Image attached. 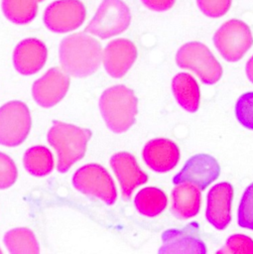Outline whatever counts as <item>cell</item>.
I'll return each instance as SVG.
<instances>
[{
    "mask_svg": "<svg viewBox=\"0 0 253 254\" xmlns=\"http://www.w3.org/2000/svg\"><path fill=\"white\" fill-rule=\"evenodd\" d=\"M219 164L212 156L197 154L186 162L182 170L174 177L173 183L177 185L189 182L203 190L219 177Z\"/></svg>",
    "mask_w": 253,
    "mask_h": 254,
    "instance_id": "11",
    "label": "cell"
},
{
    "mask_svg": "<svg viewBox=\"0 0 253 254\" xmlns=\"http://www.w3.org/2000/svg\"><path fill=\"white\" fill-rule=\"evenodd\" d=\"M200 11L210 18H219L227 13L231 0H196Z\"/></svg>",
    "mask_w": 253,
    "mask_h": 254,
    "instance_id": "28",
    "label": "cell"
},
{
    "mask_svg": "<svg viewBox=\"0 0 253 254\" xmlns=\"http://www.w3.org/2000/svg\"><path fill=\"white\" fill-rule=\"evenodd\" d=\"M5 17L14 24L26 25L38 14V0H2Z\"/></svg>",
    "mask_w": 253,
    "mask_h": 254,
    "instance_id": "23",
    "label": "cell"
},
{
    "mask_svg": "<svg viewBox=\"0 0 253 254\" xmlns=\"http://www.w3.org/2000/svg\"><path fill=\"white\" fill-rule=\"evenodd\" d=\"M213 43L219 54L227 62H237L253 44L250 28L244 22L231 19L220 26L213 36Z\"/></svg>",
    "mask_w": 253,
    "mask_h": 254,
    "instance_id": "6",
    "label": "cell"
},
{
    "mask_svg": "<svg viewBox=\"0 0 253 254\" xmlns=\"http://www.w3.org/2000/svg\"><path fill=\"white\" fill-rule=\"evenodd\" d=\"M238 225L253 230V183L245 190L238 207Z\"/></svg>",
    "mask_w": 253,
    "mask_h": 254,
    "instance_id": "24",
    "label": "cell"
},
{
    "mask_svg": "<svg viewBox=\"0 0 253 254\" xmlns=\"http://www.w3.org/2000/svg\"><path fill=\"white\" fill-rule=\"evenodd\" d=\"M73 187L80 192L95 196L106 204H113L117 198L115 184L109 173L98 164H86L72 177Z\"/></svg>",
    "mask_w": 253,
    "mask_h": 254,
    "instance_id": "7",
    "label": "cell"
},
{
    "mask_svg": "<svg viewBox=\"0 0 253 254\" xmlns=\"http://www.w3.org/2000/svg\"><path fill=\"white\" fill-rule=\"evenodd\" d=\"M177 64L192 70L205 84L216 83L222 75V67L209 49L199 42L183 45L176 55Z\"/></svg>",
    "mask_w": 253,
    "mask_h": 254,
    "instance_id": "4",
    "label": "cell"
},
{
    "mask_svg": "<svg viewBox=\"0 0 253 254\" xmlns=\"http://www.w3.org/2000/svg\"><path fill=\"white\" fill-rule=\"evenodd\" d=\"M172 89L177 102L188 112H195L199 106V86L192 75L181 72L174 76Z\"/></svg>",
    "mask_w": 253,
    "mask_h": 254,
    "instance_id": "19",
    "label": "cell"
},
{
    "mask_svg": "<svg viewBox=\"0 0 253 254\" xmlns=\"http://www.w3.org/2000/svg\"><path fill=\"white\" fill-rule=\"evenodd\" d=\"M163 245L159 253L205 254L206 246L201 239L199 225L192 221L183 228H172L162 234Z\"/></svg>",
    "mask_w": 253,
    "mask_h": 254,
    "instance_id": "12",
    "label": "cell"
},
{
    "mask_svg": "<svg viewBox=\"0 0 253 254\" xmlns=\"http://www.w3.org/2000/svg\"><path fill=\"white\" fill-rule=\"evenodd\" d=\"M91 137L88 129L72 124L54 121L48 132V142L58 155V171L67 172L85 154L87 142Z\"/></svg>",
    "mask_w": 253,
    "mask_h": 254,
    "instance_id": "2",
    "label": "cell"
},
{
    "mask_svg": "<svg viewBox=\"0 0 253 254\" xmlns=\"http://www.w3.org/2000/svg\"><path fill=\"white\" fill-rule=\"evenodd\" d=\"M31 115L27 105L18 100L0 107V144L16 147L22 144L31 129Z\"/></svg>",
    "mask_w": 253,
    "mask_h": 254,
    "instance_id": "8",
    "label": "cell"
},
{
    "mask_svg": "<svg viewBox=\"0 0 253 254\" xmlns=\"http://www.w3.org/2000/svg\"><path fill=\"white\" fill-rule=\"evenodd\" d=\"M233 193L232 186L226 182L214 185L207 193L205 217L218 230L225 229L231 221Z\"/></svg>",
    "mask_w": 253,
    "mask_h": 254,
    "instance_id": "14",
    "label": "cell"
},
{
    "mask_svg": "<svg viewBox=\"0 0 253 254\" xmlns=\"http://www.w3.org/2000/svg\"><path fill=\"white\" fill-rule=\"evenodd\" d=\"M137 55V48L130 40L118 38L109 42L104 48L102 63L110 76L120 78L133 65Z\"/></svg>",
    "mask_w": 253,
    "mask_h": 254,
    "instance_id": "13",
    "label": "cell"
},
{
    "mask_svg": "<svg viewBox=\"0 0 253 254\" xmlns=\"http://www.w3.org/2000/svg\"><path fill=\"white\" fill-rule=\"evenodd\" d=\"M4 244L12 254L40 253V246L35 234L26 227L14 228L6 232L4 235Z\"/></svg>",
    "mask_w": 253,
    "mask_h": 254,
    "instance_id": "20",
    "label": "cell"
},
{
    "mask_svg": "<svg viewBox=\"0 0 253 254\" xmlns=\"http://www.w3.org/2000/svg\"><path fill=\"white\" fill-rule=\"evenodd\" d=\"M218 253H242L253 254V240L244 234H233L227 240Z\"/></svg>",
    "mask_w": 253,
    "mask_h": 254,
    "instance_id": "26",
    "label": "cell"
},
{
    "mask_svg": "<svg viewBox=\"0 0 253 254\" xmlns=\"http://www.w3.org/2000/svg\"><path fill=\"white\" fill-rule=\"evenodd\" d=\"M134 203L141 214L154 217L166 208L168 198L165 192L160 189L148 187L138 191L135 196Z\"/></svg>",
    "mask_w": 253,
    "mask_h": 254,
    "instance_id": "21",
    "label": "cell"
},
{
    "mask_svg": "<svg viewBox=\"0 0 253 254\" xmlns=\"http://www.w3.org/2000/svg\"><path fill=\"white\" fill-rule=\"evenodd\" d=\"M23 163L27 172L35 177L47 176L54 169L53 154L41 145L29 148L24 154Z\"/></svg>",
    "mask_w": 253,
    "mask_h": 254,
    "instance_id": "22",
    "label": "cell"
},
{
    "mask_svg": "<svg viewBox=\"0 0 253 254\" xmlns=\"http://www.w3.org/2000/svg\"><path fill=\"white\" fill-rule=\"evenodd\" d=\"M60 62L63 69L74 77H85L94 73L102 61L99 42L85 33L65 37L60 45Z\"/></svg>",
    "mask_w": 253,
    "mask_h": 254,
    "instance_id": "1",
    "label": "cell"
},
{
    "mask_svg": "<svg viewBox=\"0 0 253 254\" xmlns=\"http://www.w3.org/2000/svg\"><path fill=\"white\" fill-rule=\"evenodd\" d=\"M246 74L250 81L253 82V56L249 59V61L246 64Z\"/></svg>",
    "mask_w": 253,
    "mask_h": 254,
    "instance_id": "30",
    "label": "cell"
},
{
    "mask_svg": "<svg viewBox=\"0 0 253 254\" xmlns=\"http://www.w3.org/2000/svg\"><path fill=\"white\" fill-rule=\"evenodd\" d=\"M1 253H2V250H1V249H0V254H1Z\"/></svg>",
    "mask_w": 253,
    "mask_h": 254,
    "instance_id": "32",
    "label": "cell"
},
{
    "mask_svg": "<svg viewBox=\"0 0 253 254\" xmlns=\"http://www.w3.org/2000/svg\"><path fill=\"white\" fill-rule=\"evenodd\" d=\"M18 171L14 161L0 152V190L10 188L17 180Z\"/></svg>",
    "mask_w": 253,
    "mask_h": 254,
    "instance_id": "27",
    "label": "cell"
},
{
    "mask_svg": "<svg viewBox=\"0 0 253 254\" xmlns=\"http://www.w3.org/2000/svg\"><path fill=\"white\" fill-rule=\"evenodd\" d=\"M143 159L146 165L154 172L167 173L178 165L180 149L170 139L156 138L150 140L144 146Z\"/></svg>",
    "mask_w": 253,
    "mask_h": 254,
    "instance_id": "16",
    "label": "cell"
},
{
    "mask_svg": "<svg viewBox=\"0 0 253 254\" xmlns=\"http://www.w3.org/2000/svg\"><path fill=\"white\" fill-rule=\"evenodd\" d=\"M42 1H44V0H38V2H42Z\"/></svg>",
    "mask_w": 253,
    "mask_h": 254,
    "instance_id": "31",
    "label": "cell"
},
{
    "mask_svg": "<svg viewBox=\"0 0 253 254\" xmlns=\"http://www.w3.org/2000/svg\"><path fill=\"white\" fill-rule=\"evenodd\" d=\"M68 86V74L60 67H52L33 83L32 95L40 106L49 108L65 96Z\"/></svg>",
    "mask_w": 253,
    "mask_h": 254,
    "instance_id": "10",
    "label": "cell"
},
{
    "mask_svg": "<svg viewBox=\"0 0 253 254\" xmlns=\"http://www.w3.org/2000/svg\"><path fill=\"white\" fill-rule=\"evenodd\" d=\"M110 166L116 175L121 192L125 199H128L134 190L148 181V176L139 167L135 157L128 152H119L110 159Z\"/></svg>",
    "mask_w": 253,
    "mask_h": 254,
    "instance_id": "15",
    "label": "cell"
},
{
    "mask_svg": "<svg viewBox=\"0 0 253 254\" xmlns=\"http://www.w3.org/2000/svg\"><path fill=\"white\" fill-rule=\"evenodd\" d=\"M235 114L241 125L253 130V92H246L239 96L235 105Z\"/></svg>",
    "mask_w": 253,
    "mask_h": 254,
    "instance_id": "25",
    "label": "cell"
},
{
    "mask_svg": "<svg viewBox=\"0 0 253 254\" xmlns=\"http://www.w3.org/2000/svg\"><path fill=\"white\" fill-rule=\"evenodd\" d=\"M86 17V10L80 0H56L45 10L43 21L54 33H67L79 28Z\"/></svg>",
    "mask_w": 253,
    "mask_h": 254,
    "instance_id": "9",
    "label": "cell"
},
{
    "mask_svg": "<svg viewBox=\"0 0 253 254\" xmlns=\"http://www.w3.org/2000/svg\"><path fill=\"white\" fill-rule=\"evenodd\" d=\"M131 22L129 7L122 0H103L85 32L100 39H109L127 30Z\"/></svg>",
    "mask_w": 253,
    "mask_h": 254,
    "instance_id": "5",
    "label": "cell"
},
{
    "mask_svg": "<svg viewBox=\"0 0 253 254\" xmlns=\"http://www.w3.org/2000/svg\"><path fill=\"white\" fill-rule=\"evenodd\" d=\"M201 204L200 189L194 184L184 182L177 184L172 191V211L180 219L195 216Z\"/></svg>",
    "mask_w": 253,
    "mask_h": 254,
    "instance_id": "18",
    "label": "cell"
},
{
    "mask_svg": "<svg viewBox=\"0 0 253 254\" xmlns=\"http://www.w3.org/2000/svg\"><path fill=\"white\" fill-rule=\"evenodd\" d=\"M144 6L155 12H164L171 9L176 0H141Z\"/></svg>",
    "mask_w": 253,
    "mask_h": 254,
    "instance_id": "29",
    "label": "cell"
},
{
    "mask_svg": "<svg viewBox=\"0 0 253 254\" xmlns=\"http://www.w3.org/2000/svg\"><path fill=\"white\" fill-rule=\"evenodd\" d=\"M47 56V47L41 40L28 38L16 46L13 53V64L18 72L31 75L43 68Z\"/></svg>",
    "mask_w": 253,
    "mask_h": 254,
    "instance_id": "17",
    "label": "cell"
},
{
    "mask_svg": "<svg viewBox=\"0 0 253 254\" xmlns=\"http://www.w3.org/2000/svg\"><path fill=\"white\" fill-rule=\"evenodd\" d=\"M137 97L125 85H114L104 90L99 98V109L107 127L114 133L126 132L135 122Z\"/></svg>",
    "mask_w": 253,
    "mask_h": 254,
    "instance_id": "3",
    "label": "cell"
}]
</instances>
